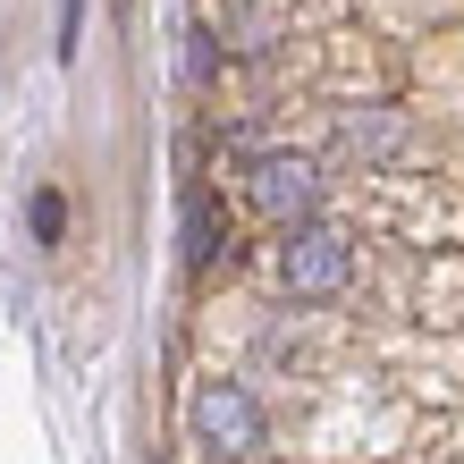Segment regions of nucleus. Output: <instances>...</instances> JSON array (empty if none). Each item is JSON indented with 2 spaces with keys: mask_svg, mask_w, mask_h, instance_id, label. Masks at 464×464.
<instances>
[{
  "mask_svg": "<svg viewBox=\"0 0 464 464\" xmlns=\"http://www.w3.org/2000/svg\"><path fill=\"white\" fill-rule=\"evenodd\" d=\"M346 270H354L346 228H330V220H287V237H279V287L287 295H338Z\"/></svg>",
  "mask_w": 464,
  "mask_h": 464,
  "instance_id": "obj_1",
  "label": "nucleus"
},
{
  "mask_svg": "<svg viewBox=\"0 0 464 464\" xmlns=\"http://www.w3.org/2000/svg\"><path fill=\"white\" fill-rule=\"evenodd\" d=\"M186 430H195V448L211 456H254L262 448V405L237 389V380H203L195 397H186Z\"/></svg>",
  "mask_w": 464,
  "mask_h": 464,
  "instance_id": "obj_2",
  "label": "nucleus"
},
{
  "mask_svg": "<svg viewBox=\"0 0 464 464\" xmlns=\"http://www.w3.org/2000/svg\"><path fill=\"white\" fill-rule=\"evenodd\" d=\"M245 195H254L262 220H313V203H321V160L313 152H262L254 160V178H245Z\"/></svg>",
  "mask_w": 464,
  "mask_h": 464,
  "instance_id": "obj_3",
  "label": "nucleus"
},
{
  "mask_svg": "<svg viewBox=\"0 0 464 464\" xmlns=\"http://www.w3.org/2000/svg\"><path fill=\"white\" fill-rule=\"evenodd\" d=\"M186 262H220V220H211L203 195L186 203Z\"/></svg>",
  "mask_w": 464,
  "mask_h": 464,
  "instance_id": "obj_4",
  "label": "nucleus"
},
{
  "mask_svg": "<svg viewBox=\"0 0 464 464\" xmlns=\"http://www.w3.org/2000/svg\"><path fill=\"white\" fill-rule=\"evenodd\" d=\"M397 144V119L380 111V119H346V152H389Z\"/></svg>",
  "mask_w": 464,
  "mask_h": 464,
  "instance_id": "obj_5",
  "label": "nucleus"
},
{
  "mask_svg": "<svg viewBox=\"0 0 464 464\" xmlns=\"http://www.w3.org/2000/svg\"><path fill=\"white\" fill-rule=\"evenodd\" d=\"M34 237H43V245L60 237V195H34Z\"/></svg>",
  "mask_w": 464,
  "mask_h": 464,
  "instance_id": "obj_6",
  "label": "nucleus"
}]
</instances>
